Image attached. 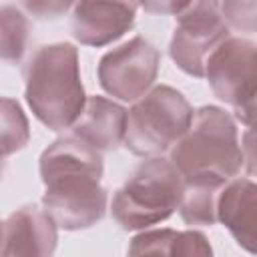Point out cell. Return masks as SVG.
I'll use <instances>...</instances> for the list:
<instances>
[{
    "instance_id": "cell-14",
    "label": "cell",
    "mask_w": 257,
    "mask_h": 257,
    "mask_svg": "<svg viewBox=\"0 0 257 257\" xmlns=\"http://www.w3.org/2000/svg\"><path fill=\"white\" fill-rule=\"evenodd\" d=\"M30 141V124L18 100L0 96V157L22 151Z\"/></svg>"
},
{
    "instance_id": "cell-5",
    "label": "cell",
    "mask_w": 257,
    "mask_h": 257,
    "mask_svg": "<svg viewBox=\"0 0 257 257\" xmlns=\"http://www.w3.org/2000/svg\"><path fill=\"white\" fill-rule=\"evenodd\" d=\"M193 106L173 86L157 84L126 110L122 145L137 157H157L169 151L189 128Z\"/></svg>"
},
{
    "instance_id": "cell-18",
    "label": "cell",
    "mask_w": 257,
    "mask_h": 257,
    "mask_svg": "<svg viewBox=\"0 0 257 257\" xmlns=\"http://www.w3.org/2000/svg\"><path fill=\"white\" fill-rule=\"evenodd\" d=\"M221 18L225 20L227 28H235L247 34L255 32V14L257 2H223L219 4Z\"/></svg>"
},
{
    "instance_id": "cell-6",
    "label": "cell",
    "mask_w": 257,
    "mask_h": 257,
    "mask_svg": "<svg viewBox=\"0 0 257 257\" xmlns=\"http://www.w3.org/2000/svg\"><path fill=\"white\" fill-rule=\"evenodd\" d=\"M257 46L249 38H225L205 60L203 76L219 100L233 106L235 118L251 126L257 92Z\"/></svg>"
},
{
    "instance_id": "cell-7",
    "label": "cell",
    "mask_w": 257,
    "mask_h": 257,
    "mask_svg": "<svg viewBox=\"0 0 257 257\" xmlns=\"http://www.w3.org/2000/svg\"><path fill=\"white\" fill-rule=\"evenodd\" d=\"M161 52L143 36H133L98 60L96 76L106 94L122 102H137L157 80Z\"/></svg>"
},
{
    "instance_id": "cell-22",
    "label": "cell",
    "mask_w": 257,
    "mask_h": 257,
    "mask_svg": "<svg viewBox=\"0 0 257 257\" xmlns=\"http://www.w3.org/2000/svg\"><path fill=\"white\" fill-rule=\"evenodd\" d=\"M2 235H4V223L0 221V245H2Z\"/></svg>"
},
{
    "instance_id": "cell-13",
    "label": "cell",
    "mask_w": 257,
    "mask_h": 257,
    "mask_svg": "<svg viewBox=\"0 0 257 257\" xmlns=\"http://www.w3.org/2000/svg\"><path fill=\"white\" fill-rule=\"evenodd\" d=\"M229 181L217 177H191L183 179V197L179 215L187 225L209 227L217 221V199Z\"/></svg>"
},
{
    "instance_id": "cell-16",
    "label": "cell",
    "mask_w": 257,
    "mask_h": 257,
    "mask_svg": "<svg viewBox=\"0 0 257 257\" xmlns=\"http://www.w3.org/2000/svg\"><path fill=\"white\" fill-rule=\"evenodd\" d=\"M175 229H149L135 235L128 243L126 257H169Z\"/></svg>"
},
{
    "instance_id": "cell-19",
    "label": "cell",
    "mask_w": 257,
    "mask_h": 257,
    "mask_svg": "<svg viewBox=\"0 0 257 257\" xmlns=\"http://www.w3.org/2000/svg\"><path fill=\"white\" fill-rule=\"evenodd\" d=\"M22 8L24 10H28V12H32V14H36V16H40V18H46V16H58V14H62V12H66L68 8H72V4H66V2H26V4H22Z\"/></svg>"
},
{
    "instance_id": "cell-11",
    "label": "cell",
    "mask_w": 257,
    "mask_h": 257,
    "mask_svg": "<svg viewBox=\"0 0 257 257\" xmlns=\"http://www.w3.org/2000/svg\"><path fill=\"white\" fill-rule=\"evenodd\" d=\"M126 108L104 96H88L76 122L70 126V135L92 147L94 151L110 153L124 141Z\"/></svg>"
},
{
    "instance_id": "cell-12",
    "label": "cell",
    "mask_w": 257,
    "mask_h": 257,
    "mask_svg": "<svg viewBox=\"0 0 257 257\" xmlns=\"http://www.w3.org/2000/svg\"><path fill=\"white\" fill-rule=\"evenodd\" d=\"M217 221L249 253H255L257 223V187L249 177L231 179L217 199Z\"/></svg>"
},
{
    "instance_id": "cell-21",
    "label": "cell",
    "mask_w": 257,
    "mask_h": 257,
    "mask_svg": "<svg viewBox=\"0 0 257 257\" xmlns=\"http://www.w3.org/2000/svg\"><path fill=\"white\" fill-rule=\"evenodd\" d=\"M2 173H4V157H0V179H2Z\"/></svg>"
},
{
    "instance_id": "cell-15",
    "label": "cell",
    "mask_w": 257,
    "mask_h": 257,
    "mask_svg": "<svg viewBox=\"0 0 257 257\" xmlns=\"http://www.w3.org/2000/svg\"><path fill=\"white\" fill-rule=\"evenodd\" d=\"M28 18L18 6H0V60L18 62L28 44Z\"/></svg>"
},
{
    "instance_id": "cell-2",
    "label": "cell",
    "mask_w": 257,
    "mask_h": 257,
    "mask_svg": "<svg viewBox=\"0 0 257 257\" xmlns=\"http://www.w3.org/2000/svg\"><path fill=\"white\" fill-rule=\"evenodd\" d=\"M24 96L44 126L70 128L86 102L78 50L70 42L40 46L24 68Z\"/></svg>"
},
{
    "instance_id": "cell-9",
    "label": "cell",
    "mask_w": 257,
    "mask_h": 257,
    "mask_svg": "<svg viewBox=\"0 0 257 257\" xmlns=\"http://www.w3.org/2000/svg\"><path fill=\"white\" fill-rule=\"evenodd\" d=\"M58 227L38 205H24L4 221L0 257H52Z\"/></svg>"
},
{
    "instance_id": "cell-20",
    "label": "cell",
    "mask_w": 257,
    "mask_h": 257,
    "mask_svg": "<svg viewBox=\"0 0 257 257\" xmlns=\"http://www.w3.org/2000/svg\"><path fill=\"white\" fill-rule=\"evenodd\" d=\"M185 6H187V2H183V4H177V2H161V4H143V8L145 10H151V12H171V14H179L181 10H185Z\"/></svg>"
},
{
    "instance_id": "cell-10",
    "label": "cell",
    "mask_w": 257,
    "mask_h": 257,
    "mask_svg": "<svg viewBox=\"0 0 257 257\" xmlns=\"http://www.w3.org/2000/svg\"><path fill=\"white\" fill-rule=\"evenodd\" d=\"M135 2H76L72 4V36L84 46H106L135 24Z\"/></svg>"
},
{
    "instance_id": "cell-1",
    "label": "cell",
    "mask_w": 257,
    "mask_h": 257,
    "mask_svg": "<svg viewBox=\"0 0 257 257\" xmlns=\"http://www.w3.org/2000/svg\"><path fill=\"white\" fill-rule=\"evenodd\" d=\"M44 185L42 209L64 231H80L96 225L108 205V193L100 185L102 155L66 135L48 145L38 161Z\"/></svg>"
},
{
    "instance_id": "cell-3",
    "label": "cell",
    "mask_w": 257,
    "mask_h": 257,
    "mask_svg": "<svg viewBox=\"0 0 257 257\" xmlns=\"http://www.w3.org/2000/svg\"><path fill=\"white\" fill-rule=\"evenodd\" d=\"M169 161L183 179H235L245 165L235 118L225 108L213 104L197 108L189 128L169 149Z\"/></svg>"
},
{
    "instance_id": "cell-4",
    "label": "cell",
    "mask_w": 257,
    "mask_h": 257,
    "mask_svg": "<svg viewBox=\"0 0 257 257\" xmlns=\"http://www.w3.org/2000/svg\"><path fill=\"white\" fill-rule=\"evenodd\" d=\"M183 177L169 159L143 161L114 193L110 211L124 231H145L167 221L181 203Z\"/></svg>"
},
{
    "instance_id": "cell-17",
    "label": "cell",
    "mask_w": 257,
    "mask_h": 257,
    "mask_svg": "<svg viewBox=\"0 0 257 257\" xmlns=\"http://www.w3.org/2000/svg\"><path fill=\"white\" fill-rule=\"evenodd\" d=\"M169 257H213V247L201 231H177L171 241Z\"/></svg>"
},
{
    "instance_id": "cell-8",
    "label": "cell",
    "mask_w": 257,
    "mask_h": 257,
    "mask_svg": "<svg viewBox=\"0 0 257 257\" xmlns=\"http://www.w3.org/2000/svg\"><path fill=\"white\" fill-rule=\"evenodd\" d=\"M225 38H229V28L221 18L219 2H187L177 14L169 54L183 72L203 78L207 56Z\"/></svg>"
}]
</instances>
